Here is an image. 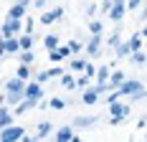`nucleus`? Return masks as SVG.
<instances>
[{
  "label": "nucleus",
  "instance_id": "obj_34",
  "mask_svg": "<svg viewBox=\"0 0 147 142\" xmlns=\"http://www.w3.org/2000/svg\"><path fill=\"white\" fill-rule=\"evenodd\" d=\"M81 48H84V46H81L79 41H71V43H69V51H71V53H79Z\"/></svg>",
  "mask_w": 147,
  "mask_h": 142
},
{
  "label": "nucleus",
  "instance_id": "obj_16",
  "mask_svg": "<svg viewBox=\"0 0 147 142\" xmlns=\"http://www.w3.org/2000/svg\"><path fill=\"white\" fill-rule=\"evenodd\" d=\"M5 124H13V114H10V109L5 104H0V129L5 127Z\"/></svg>",
  "mask_w": 147,
  "mask_h": 142
},
{
  "label": "nucleus",
  "instance_id": "obj_37",
  "mask_svg": "<svg viewBox=\"0 0 147 142\" xmlns=\"http://www.w3.org/2000/svg\"><path fill=\"white\" fill-rule=\"evenodd\" d=\"M36 81H38V84H46V81H51V79H48V74H46V71H41V74L36 76Z\"/></svg>",
  "mask_w": 147,
  "mask_h": 142
},
{
  "label": "nucleus",
  "instance_id": "obj_31",
  "mask_svg": "<svg viewBox=\"0 0 147 142\" xmlns=\"http://www.w3.org/2000/svg\"><path fill=\"white\" fill-rule=\"evenodd\" d=\"M89 33H102V23L99 20H91L89 23Z\"/></svg>",
  "mask_w": 147,
  "mask_h": 142
},
{
  "label": "nucleus",
  "instance_id": "obj_3",
  "mask_svg": "<svg viewBox=\"0 0 147 142\" xmlns=\"http://www.w3.org/2000/svg\"><path fill=\"white\" fill-rule=\"evenodd\" d=\"M140 89H145V84H142V81H137V79H124V81L117 86L119 97H132V94H137Z\"/></svg>",
  "mask_w": 147,
  "mask_h": 142
},
{
  "label": "nucleus",
  "instance_id": "obj_11",
  "mask_svg": "<svg viewBox=\"0 0 147 142\" xmlns=\"http://www.w3.org/2000/svg\"><path fill=\"white\" fill-rule=\"evenodd\" d=\"M59 18H63V8H53V10L43 13V15H41V23H43V26H51V23L59 20Z\"/></svg>",
  "mask_w": 147,
  "mask_h": 142
},
{
  "label": "nucleus",
  "instance_id": "obj_27",
  "mask_svg": "<svg viewBox=\"0 0 147 142\" xmlns=\"http://www.w3.org/2000/svg\"><path fill=\"white\" fill-rule=\"evenodd\" d=\"M18 56H20V64H33V51H30V48H26V51L18 53Z\"/></svg>",
  "mask_w": 147,
  "mask_h": 142
},
{
  "label": "nucleus",
  "instance_id": "obj_12",
  "mask_svg": "<svg viewBox=\"0 0 147 142\" xmlns=\"http://www.w3.org/2000/svg\"><path fill=\"white\" fill-rule=\"evenodd\" d=\"M127 46H129V51H140V48L145 46V30H140V33H134L132 38L127 41Z\"/></svg>",
  "mask_w": 147,
  "mask_h": 142
},
{
  "label": "nucleus",
  "instance_id": "obj_22",
  "mask_svg": "<svg viewBox=\"0 0 147 142\" xmlns=\"http://www.w3.org/2000/svg\"><path fill=\"white\" fill-rule=\"evenodd\" d=\"M129 58H132L137 66H145V61H147V56H145V51H142V48H140V51H132V53H129Z\"/></svg>",
  "mask_w": 147,
  "mask_h": 142
},
{
  "label": "nucleus",
  "instance_id": "obj_30",
  "mask_svg": "<svg viewBox=\"0 0 147 142\" xmlns=\"http://www.w3.org/2000/svg\"><path fill=\"white\" fill-rule=\"evenodd\" d=\"M140 3H142V0H129V3L124 0V8H127V13H129V10H137V8H140Z\"/></svg>",
  "mask_w": 147,
  "mask_h": 142
},
{
  "label": "nucleus",
  "instance_id": "obj_40",
  "mask_svg": "<svg viewBox=\"0 0 147 142\" xmlns=\"http://www.w3.org/2000/svg\"><path fill=\"white\" fill-rule=\"evenodd\" d=\"M30 5H36V8H38V10H41V8H46V0H33V3H30Z\"/></svg>",
  "mask_w": 147,
  "mask_h": 142
},
{
  "label": "nucleus",
  "instance_id": "obj_9",
  "mask_svg": "<svg viewBox=\"0 0 147 142\" xmlns=\"http://www.w3.org/2000/svg\"><path fill=\"white\" fill-rule=\"evenodd\" d=\"M99 48H102V33H91V41L86 43V53L89 56H99Z\"/></svg>",
  "mask_w": 147,
  "mask_h": 142
},
{
  "label": "nucleus",
  "instance_id": "obj_38",
  "mask_svg": "<svg viewBox=\"0 0 147 142\" xmlns=\"http://www.w3.org/2000/svg\"><path fill=\"white\" fill-rule=\"evenodd\" d=\"M117 99H119V91H117V89H114L112 94H107V104H112V101H117Z\"/></svg>",
  "mask_w": 147,
  "mask_h": 142
},
{
  "label": "nucleus",
  "instance_id": "obj_35",
  "mask_svg": "<svg viewBox=\"0 0 147 142\" xmlns=\"http://www.w3.org/2000/svg\"><path fill=\"white\" fill-rule=\"evenodd\" d=\"M23 30H26V33L33 30V18H26V20H23Z\"/></svg>",
  "mask_w": 147,
  "mask_h": 142
},
{
  "label": "nucleus",
  "instance_id": "obj_6",
  "mask_svg": "<svg viewBox=\"0 0 147 142\" xmlns=\"http://www.w3.org/2000/svg\"><path fill=\"white\" fill-rule=\"evenodd\" d=\"M23 97H26V99H33V101H41V97H43L41 84H38V81H26V86H23Z\"/></svg>",
  "mask_w": 147,
  "mask_h": 142
},
{
  "label": "nucleus",
  "instance_id": "obj_23",
  "mask_svg": "<svg viewBox=\"0 0 147 142\" xmlns=\"http://www.w3.org/2000/svg\"><path fill=\"white\" fill-rule=\"evenodd\" d=\"M114 48H117V58H129V53H132L127 43H117Z\"/></svg>",
  "mask_w": 147,
  "mask_h": 142
},
{
  "label": "nucleus",
  "instance_id": "obj_17",
  "mask_svg": "<svg viewBox=\"0 0 147 142\" xmlns=\"http://www.w3.org/2000/svg\"><path fill=\"white\" fill-rule=\"evenodd\" d=\"M51 132H53V124H51V122H41V124H38V135H36V140H46Z\"/></svg>",
  "mask_w": 147,
  "mask_h": 142
},
{
  "label": "nucleus",
  "instance_id": "obj_26",
  "mask_svg": "<svg viewBox=\"0 0 147 142\" xmlns=\"http://www.w3.org/2000/svg\"><path fill=\"white\" fill-rule=\"evenodd\" d=\"M43 46H46V51H51V48L59 46V38H56V36H46V38H43Z\"/></svg>",
  "mask_w": 147,
  "mask_h": 142
},
{
  "label": "nucleus",
  "instance_id": "obj_41",
  "mask_svg": "<svg viewBox=\"0 0 147 142\" xmlns=\"http://www.w3.org/2000/svg\"><path fill=\"white\" fill-rule=\"evenodd\" d=\"M86 15H89V18H94V15H96V8H94V5H89V8H86Z\"/></svg>",
  "mask_w": 147,
  "mask_h": 142
},
{
  "label": "nucleus",
  "instance_id": "obj_21",
  "mask_svg": "<svg viewBox=\"0 0 147 142\" xmlns=\"http://www.w3.org/2000/svg\"><path fill=\"white\" fill-rule=\"evenodd\" d=\"M96 122V117H76L74 119V127H91Z\"/></svg>",
  "mask_w": 147,
  "mask_h": 142
},
{
  "label": "nucleus",
  "instance_id": "obj_20",
  "mask_svg": "<svg viewBox=\"0 0 147 142\" xmlns=\"http://www.w3.org/2000/svg\"><path fill=\"white\" fill-rule=\"evenodd\" d=\"M59 79H61V86H63V89H69V91H71V89H76V79H74L71 74H61Z\"/></svg>",
  "mask_w": 147,
  "mask_h": 142
},
{
  "label": "nucleus",
  "instance_id": "obj_13",
  "mask_svg": "<svg viewBox=\"0 0 147 142\" xmlns=\"http://www.w3.org/2000/svg\"><path fill=\"white\" fill-rule=\"evenodd\" d=\"M3 48H5V53H8V56H10V53H18V51H20V46H18V36L3 38Z\"/></svg>",
  "mask_w": 147,
  "mask_h": 142
},
{
  "label": "nucleus",
  "instance_id": "obj_4",
  "mask_svg": "<svg viewBox=\"0 0 147 142\" xmlns=\"http://www.w3.org/2000/svg\"><path fill=\"white\" fill-rule=\"evenodd\" d=\"M23 30V20H13V18H5L3 28H0V36L3 38H10V36H18Z\"/></svg>",
  "mask_w": 147,
  "mask_h": 142
},
{
  "label": "nucleus",
  "instance_id": "obj_2",
  "mask_svg": "<svg viewBox=\"0 0 147 142\" xmlns=\"http://www.w3.org/2000/svg\"><path fill=\"white\" fill-rule=\"evenodd\" d=\"M23 127H15V124H5V127L0 129V142H20L23 137Z\"/></svg>",
  "mask_w": 147,
  "mask_h": 142
},
{
  "label": "nucleus",
  "instance_id": "obj_10",
  "mask_svg": "<svg viewBox=\"0 0 147 142\" xmlns=\"http://www.w3.org/2000/svg\"><path fill=\"white\" fill-rule=\"evenodd\" d=\"M81 101H84L86 107L96 104V101H99V89H96V86H89V89H84V94H81Z\"/></svg>",
  "mask_w": 147,
  "mask_h": 142
},
{
  "label": "nucleus",
  "instance_id": "obj_24",
  "mask_svg": "<svg viewBox=\"0 0 147 142\" xmlns=\"http://www.w3.org/2000/svg\"><path fill=\"white\" fill-rule=\"evenodd\" d=\"M23 99V91H8V107H15V104H18V101Z\"/></svg>",
  "mask_w": 147,
  "mask_h": 142
},
{
  "label": "nucleus",
  "instance_id": "obj_5",
  "mask_svg": "<svg viewBox=\"0 0 147 142\" xmlns=\"http://www.w3.org/2000/svg\"><path fill=\"white\" fill-rule=\"evenodd\" d=\"M124 13H127V8H124V0H112V3H109V10H107L109 20L119 23V20L124 18Z\"/></svg>",
  "mask_w": 147,
  "mask_h": 142
},
{
  "label": "nucleus",
  "instance_id": "obj_1",
  "mask_svg": "<svg viewBox=\"0 0 147 142\" xmlns=\"http://www.w3.org/2000/svg\"><path fill=\"white\" fill-rule=\"evenodd\" d=\"M109 114H112V117H109V124H119V122H122V119H127V117H129V104H124V101H112V104H109Z\"/></svg>",
  "mask_w": 147,
  "mask_h": 142
},
{
  "label": "nucleus",
  "instance_id": "obj_39",
  "mask_svg": "<svg viewBox=\"0 0 147 142\" xmlns=\"http://www.w3.org/2000/svg\"><path fill=\"white\" fill-rule=\"evenodd\" d=\"M117 43H122V38H119L117 33H114V36H109V46H117Z\"/></svg>",
  "mask_w": 147,
  "mask_h": 142
},
{
  "label": "nucleus",
  "instance_id": "obj_42",
  "mask_svg": "<svg viewBox=\"0 0 147 142\" xmlns=\"http://www.w3.org/2000/svg\"><path fill=\"white\" fill-rule=\"evenodd\" d=\"M0 41H3V36H0Z\"/></svg>",
  "mask_w": 147,
  "mask_h": 142
},
{
  "label": "nucleus",
  "instance_id": "obj_29",
  "mask_svg": "<svg viewBox=\"0 0 147 142\" xmlns=\"http://www.w3.org/2000/svg\"><path fill=\"white\" fill-rule=\"evenodd\" d=\"M84 64H86L84 58H74V61H71V71H81V69H84Z\"/></svg>",
  "mask_w": 147,
  "mask_h": 142
},
{
  "label": "nucleus",
  "instance_id": "obj_25",
  "mask_svg": "<svg viewBox=\"0 0 147 142\" xmlns=\"http://www.w3.org/2000/svg\"><path fill=\"white\" fill-rule=\"evenodd\" d=\"M94 76H96V81H107L109 79V66H99L94 71Z\"/></svg>",
  "mask_w": 147,
  "mask_h": 142
},
{
  "label": "nucleus",
  "instance_id": "obj_33",
  "mask_svg": "<svg viewBox=\"0 0 147 142\" xmlns=\"http://www.w3.org/2000/svg\"><path fill=\"white\" fill-rule=\"evenodd\" d=\"M48 104H51L53 109H66V101H63V99H51Z\"/></svg>",
  "mask_w": 147,
  "mask_h": 142
},
{
  "label": "nucleus",
  "instance_id": "obj_15",
  "mask_svg": "<svg viewBox=\"0 0 147 142\" xmlns=\"http://www.w3.org/2000/svg\"><path fill=\"white\" fill-rule=\"evenodd\" d=\"M74 140V127H61L56 132V142H71Z\"/></svg>",
  "mask_w": 147,
  "mask_h": 142
},
{
  "label": "nucleus",
  "instance_id": "obj_28",
  "mask_svg": "<svg viewBox=\"0 0 147 142\" xmlns=\"http://www.w3.org/2000/svg\"><path fill=\"white\" fill-rule=\"evenodd\" d=\"M46 74H48V79H59L61 74H63V69L61 66H51V69H46Z\"/></svg>",
  "mask_w": 147,
  "mask_h": 142
},
{
  "label": "nucleus",
  "instance_id": "obj_19",
  "mask_svg": "<svg viewBox=\"0 0 147 142\" xmlns=\"http://www.w3.org/2000/svg\"><path fill=\"white\" fill-rule=\"evenodd\" d=\"M15 76L23 79V81H30V64H20L18 71H15Z\"/></svg>",
  "mask_w": 147,
  "mask_h": 142
},
{
  "label": "nucleus",
  "instance_id": "obj_32",
  "mask_svg": "<svg viewBox=\"0 0 147 142\" xmlns=\"http://www.w3.org/2000/svg\"><path fill=\"white\" fill-rule=\"evenodd\" d=\"M89 81H91V76L84 74V76H79V79H76V86H81V89H84V86H89Z\"/></svg>",
  "mask_w": 147,
  "mask_h": 142
},
{
  "label": "nucleus",
  "instance_id": "obj_8",
  "mask_svg": "<svg viewBox=\"0 0 147 142\" xmlns=\"http://www.w3.org/2000/svg\"><path fill=\"white\" fill-rule=\"evenodd\" d=\"M71 56V51H69V46H56V48H51L48 51V58L53 61V64H59V61H63V58Z\"/></svg>",
  "mask_w": 147,
  "mask_h": 142
},
{
  "label": "nucleus",
  "instance_id": "obj_7",
  "mask_svg": "<svg viewBox=\"0 0 147 142\" xmlns=\"http://www.w3.org/2000/svg\"><path fill=\"white\" fill-rule=\"evenodd\" d=\"M28 8H30V0H15V5L8 10V18H13V20H23Z\"/></svg>",
  "mask_w": 147,
  "mask_h": 142
},
{
  "label": "nucleus",
  "instance_id": "obj_18",
  "mask_svg": "<svg viewBox=\"0 0 147 142\" xmlns=\"http://www.w3.org/2000/svg\"><path fill=\"white\" fill-rule=\"evenodd\" d=\"M18 46H20V51H26V48H33V36H30V33H23V36H18Z\"/></svg>",
  "mask_w": 147,
  "mask_h": 142
},
{
  "label": "nucleus",
  "instance_id": "obj_14",
  "mask_svg": "<svg viewBox=\"0 0 147 142\" xmlns=\"http://www.w3.org/2000/svg\"><path fill=\"white\" fill-rule=\"evenodd\" d=\"M23 86H26V81L18 79V76H13V79L5 81V91H23Z\"/></svg>",
  "mask_w": 147,
  "mask_h": 142
},
{
  "label": "nucleus",
  "instance_id": "obj_36",
  "mask_svg": "<svg viewBox=\"0 0 147 142\" xmlns=\"http://www.w3.org/2000/svg\"><path fill=\"white\" fill-rule=\"evenodd\" d=\"M81 71H84L86 76H91V79H94V71H96V69H94L91 64H84V69H81Z\"/></svg>",
  "mask_w": 147,
  "mask_h": 142
}]
</instances>
